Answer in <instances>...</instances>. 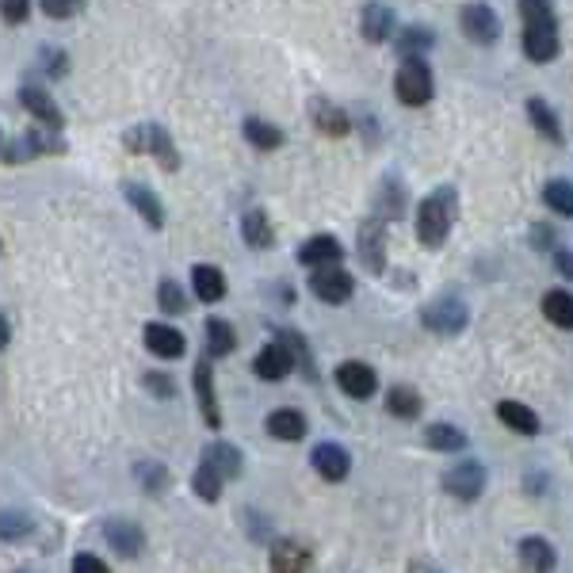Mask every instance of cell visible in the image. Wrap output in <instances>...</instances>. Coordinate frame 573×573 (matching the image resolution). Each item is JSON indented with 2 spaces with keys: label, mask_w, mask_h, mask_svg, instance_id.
Instances as JSON below:
<instances>
[{
  "label": "cell",
  "mask_w": 573,
  "mask_h": 573,
  "mask_svg": "<svg viewBox=\"0 0 573 573\" xmlns=\"http://www.w3.org/2000/svg\"><path fill=\"white\" fill-rule=\"evenodd\" d=\"M455 218H459V191L451 188V184H444V188H436L417 207V241L425 249H440L447 237H451Z\"/></svg>",
  "instance_id": "6da1fadb"
},
{
  "label": "cell",
  "mask_w": 573,
  "mask_h": 573,
  "mask_svg": "<svg viewBox=\"0 0 573 573\" xmlns=\"http://www.w3.org/2000/svg\"><path fill=\"white\" fill-rule=\"evenodd\" d=\"M524 16V54L531 62H554L558 58V20L551 0H520Z\"/></svg>",
  "instance_id": "7a4b0ae2"
},
{
  "label": "cell",
  "mask_w": 573,
  "mask_h": 573,
  "mask_svg": "<svg viewBox=\"0 0 573 573\" xmlns=\"http://www.w3.org/2000/svg\"><path fill=\"white\" fill-rule=\"evenodd\" d=\"M123 142H127L130 153H149V157H157V165H161L165 172L180 169V153H176V146H172V134L161 127V123L130 127Z\"/></svg>",
  "instance_id": "3957f363"
},
{
  "label": "cell",
  "mask_w": 573,
  "mask_h": 573,
  "mask_svg": "<svg viewBox=\"0 0 573 573\" xmlns=\"http://www.w3.org/2000/svg\"><path fill=\"white\" fill-rule=\"evenodd\" d=\"M394 92L405 107H425L436 92V81H432V69H428L425 58H405L398 65V77H394Z\"/></svg>",
  "instance_id": "277c9868"
},
{
  "label": "cell",
  "mask_w": 573,
  "mask_h": 573,
  "mask_svg": "<svg viewBox=\"0 0 573 573\" xmlns=\"http://www.w3.org/2000/svg\"><path fill=\"white\" fill-rule=\"evenodd\" d=\"M421 321H425V329L440 333V337H455V333H463V329H467L470 310H467V302H463V298L440 295L436 302H428L425 306Z\"/></svg>",
  "instance_id": "5b68a950"
},
{
  "label": "cell",
  "mask_w": 573,
  "mask_h": 573,
  "mask_svg": "<svg viewBox=\"0 0 573 573\" xmlns=\"http://www.w3.org/2000/svg\"><path fill=\"white\" fill-rule=\"evenodd\" d=\"M65 142L58 130H46V127H35L27 130L23 138H16L12 146L4 149V161L8 165H20V161H35V157H50V153H62Z\"/></svg>",
  "instance_id": "8992f818"
},
{
  "label": "cell",
  "mask_w": 573,
  "mask_h": 573,
  "mask_svg": "<svg viewBox=\"0 0 573 573\" xmlns=\"http://www.w3.org/2000/svg\"><path fill=\"white\" fill-rule=\"evenodd\" d=\"M444 489L455 497V501H478L482 493H486V467L482 463H474V459H467V463H455V467L444 470Z\"/></svg>",
  "instance_id": "52a82bcc"
},
{
  "label": "cell",
  "mask_w": 573,
  "mask_h": 573,
  "mask_svg": "<svg viewBox=\"0 0 573 573\" xmlns=\"http://www.w3.org/2000/svg\"><path fill=\"white\" fill-rule=\"evenodd\" d=\"M459 23H463V35H467L470 43L493 46L501 39V16L489 4H482V0H470L467 8H463V16H459Z\"/></svg>",
  "instance_id": "ba28073f"
},
{
  "label": "cell",
  "mask_w": 573,
  "mask_h": 573,
  "mask_svg": "<svg viewBox=\"0 0 573 573\" xmlns=\"http://www.w3.org/2000/svg\"><path fill=\"white\" fill-rule=\"evenodd\" d=\"M356 249H360L363 268H367L371 276H382V268H386V222H382L379 214L363 218L360 237H356Z\"/></svg>",
  "instance_id": "9c48e42d"
},
{
  "label": "cell",
  "mask_w": 573,
  "mask_h": 573,
  "mask_svg": "<svg viewBox=\"0 0 573 573\" xmlns=\"http://www.w3.org/2000/svg\"><path fill=\"white\" fill-rule=\"evenodd\" d=\"M310 291H314L321 302L340 306V302H348V298H352V291H356V279L348 276L340 264H333V268H314V276H310Z\"/></svg>",
  "instance_id": "30bf717a"
},
{
  "label": "cell",
  "mask_w": 573,
  "mask_h": 573,
  "mask_svg": "<svg viewBox=\"0 0 573 573\" xmlns=\"http://www.w3.org/2000/svg\"><path fill=\"white\" fill-rule=\"evenodd\" d=\"M253 371H256V379H264V382H283L295 371V356H291V348H287L283 340H272V344H264V348L256 352Z\"/></svg>",
  "instance_id": "8fae6325"
},
{
  "label": "cell",
  "mask_w": 573,
  "mask_h": 573,
  "mask_svg": "<svg viewBox=\"0 0 573 573\" xmlns=\"http://www.w3.org/2000/svg\"><path fill=\"white\" fill-rule=\"evenodd\" d=\"M337 386L348 394V398H356V402H367L375 390H379V375H375V367H367L360 360H344L337 367Z\"/></svg>",
  "instance_id": "7c38bea8"
},
{
  "label": "cell",
  "mask_w": 573,
  "mask_h": 573,
  "mask_svg": "<svg viewBox=\"0 0 573 573\" xmlns=\"http://www.w3.org/2000/svg\"><path fill=\"white\" fill-rule=\"evenodd\" d=\"M20 104L43 123L46 130H58L62 134L65 127V115H62V107L54 104V96L50 92H43V88H35V85H23L20 88Z\"/></svg>",
  "instance_id": "4fadbf2b"
},
{
  "label": "cell",
  "mask_w": 573,
  "mask_h": 573,
  "mask_svg": "<svg viewBox=\"0 0 573 573\" xmlns=\"http://www.w3.org/2000/svg\"><path fill=\"white\" fill-rule=\"evenodd\" d=\"M146 348L157 360H180L184 348H188V340H184L180 329H172L165 321H153V325H146Z\"/></svg>",
  "instance_id": "5bb4252c"
},
{
  "label": "cell",
  "mask_w": 573,
  "mask_h": 573,
  "mask_svg": "<svg viewBox=\"0 0 573 573\" xmlns=\"http://www.w3.org/2000/svg\"><path fill=\"white\" fill-rule=\"evenodd\" d=\"M516 558H520V570H524V573H554V566H558V554H554V547L547 543V539H539V535L520 539Z\"/></svg>",
  "instance_id": "9a60e30c"
},
{
  "label": "cell",
  "mask_w": 573,
  "mask_h": 573,
  "mask_svg": "<svg viewBox=\"0 0 573 573\" xmlns=\"http://www.w3.org/2000/svg\"><path fill=\"white\" fill-rule=\"evenodd\" d=\"M310 119H314V127H318L321 134H329V138H344V134L352 130L348 111L337 107L333 100H325V96H314V100H310Z\"/></svg>",
  "instance_id": "2e32d148"
},
{
  "label": "cell",
  "mask_w": 573,
  "mask_h": 573,
  "mask_svg": "<svg viewBox=\"0 0 573 573\" xmlns=\"http://www.w3.org/2000/svg\"><path fill=\"white\" fill-rule=\"evenodd\" d=\"M310 463H314V470H318L325 482H344L348 470H352V455L340 444H318L314 455H310Z\"/></svg>",
  "instance_id": "e0dca14e"
},
{
  "label": "cell",
  "mask_w": 573,
  "mask_h": 573,
  "mask_svg": "<svg viewBox=\"0 0 573 573\" xmlns=\"http://www.w3.org/2000/svg\"><path fill=\"white\" fill-rule=\"evenodd\" d=\"M195 398H199V413L211 428H222V413H218V394H214V371L211 360L195 363Z\"/></svg>",
  "instance_id": "ac0fdd59"
},
{
  "label": "cell",
  "mask_w": 573,
  "mask_h": 573,
  "mask_svg": "<svg viewBox=\"0 0 573 573\" xmlns=\"http://www.w3.org/2000/svg\"><path fill=\"white\" fill-rule=\"evenodd\" d=\"M264 428H268V436L279 440V444H298V440L306 436V417H302L298 409H291V405H283V409H272V413H268Z\"/></svg>",
  "instance_id": "d6986e66"
},
{
  "label": "cell",
  "mask_w": 573,
  "mask_h": 573,
  "mask_svg": "<svg viewBox=\"0 0 573 573\" xmlns=\"http://www.w3.org/2000/svg\"><path fill=\"white\" fill-rule=\"evenodd\" d=\"M340 256H344V249H340V241L333 234L310 237V241L298 249V260H302L306 268H333V264H340Z\"/></svg>",
  "instance_id": "ffe728a7"
},
{
  "label": "cell",
  "mask_w": 573,
  "mask_h": 573,
  "mask_svg": "<svg viewBox=\"0 0 573 573\" xmlns=\"http://www.w3.org/2000/svg\"><path fill=\"white\" fill-rule=\"evenodd\" d=\"M199 463H207L211 470L222 474V482H230V478H241V470H245V459H241V451L234 444H226V440H214L207 451H203V459Z\"/></svg>",
  "instance_id": "44dd1931"
},
{
  "label": "cell",
  "mask_w": 573,
  "mask_h": 573,
  "mask_svg": "<svg viewBox=\"0 0 573 573\" xmlns=\"http://www.w3.org/2000/svg\"><path fill=\"white\" fill-rule=\"evenodd\" d=\"M107 543H111V551L119 554V558H138L142 547H146V535L130 520H111L107 524Z\"/></svg>",
  "instance_id": "7402d4cb"
},
{
  "label": "cell",
  "mask_w": 573,
  "mask_h": 573,
  "mask_svg": "<svg viewBox=\"0 0 573 573\" xmlns=\"http://www.w3.org/2000/svg\"><path fill=\"white\" fill-rule=\"evenodd\" d=\"M310 570V547L298 539H279L272 547V573H306Z\"/></svg>",
  "instance_id": "603a6c76"
},
{
  "label": "cell",
  "mask_w": 573,
  "mask_h": 573,
  "mask_svg": "<svg viewBox=\"0 0 573 573\" xmlns=\"http://www.w3.org/2000/svg\"><path fill=\"white\" fill-rule=\"evenodd\" d=\"M360 31L367 43H386V39L394 35V12H390L382 0H371L360 16Z\"/></svg>",
  "instance_id": "cb8c5ba5"
},
{
  "label": "cell",
  "mask_w": 573,
  "mask_h": 573,
  "mask_svg": "<svg viewBox=\"0 0 573 573\" xmlns=\"http://www.w3.org/2000/svg\"><path fill=\"white\" fill-rule=\"evenodd\" d=\"M123 191H127L130 207L146 218L149 230H165V207H161V199L153 191L142 188V184H123Z\"/></svg>",
  "instance_id": "d4e9b609"
},
{
  "label": "cell",
  "mask_w": 573,
  "mask_h": 573,
  "mask_svg": "<svg viewBox=\"0 0 573 573\" xmlns=\"http://www.w3.org/2000/svg\"><path fill=\"white\" fill-rule=\"evenodd\" d=\"M191 287L199 302H222L226 298V276L214 264H195L191 268Z\"/></svg>",
  "instance_id": "484cf974"
},
{
  "label": "cell",
  "mask_w": 573,
  "mask_h": 573,
  "mask_svg": "<svg viewBox=\"0 0 573 573\" xmlns=\"http://www.w3.org/2000/svg\"><path fill=\"white\" fill-rule=\"evenodd\" d=\"M497 417H501V425L520 432V436H535L543 428L539 417H535V409H528L524 402H497Z\"/></svg>",
  "instance_id": "4316f807"
},
{
  "label": "cell",
  "mask_w": 573,
  "mask_h": 573,
  "mask_svg": "<svg viewBox=\"0 0 573 573\" xmlns=\"http://www.w3.org/2000/svg\"><path fill=\"white\" fill-rule=\"evenodd\" d=\"M241 237H245L249 249H260V253L276 245V230H272V222H268L264 211H249L241 218Z\"/></svg>",
  "instance_id": "83f0119b"
},
{
  "label": "cell",
  "mask_w": 573,
  "mask_h": 573,
  "mask_svg": "<svg viewBox=\"0 0 573 573\" xmlns=\"http://www.w3.org/2000/svg\"><path fill=\"white\" fill-rule=\"evenodd\" d=\"M528 119H531V127L539 130L547 142H554V146H562V123H558V115L551 111V104L547 100H539V96H531L528 100Z\"/></svg>",
  "instance_id": "f1b7e54d"
},
{
  "label": "cell",
  "mask_w": 573,
  "mask_h": 573,
  "mask_svg": "<svg viewBox=\"0 0 573 573\" xmlns=\"http://www.w3.org/2000/svg\"><path fill=\"white\" fill-rule=\"evenodd\" d=\"M543 318L558 329H573V291H562V287L547 291L543 295Z\"/></svg>",
  "instance_id": "f546056e"
},
{
  "label": "cell",
  "mask_w": 573,
  "mask_h": 573,
  "mask_svg": "<svg viewBox=\"0 0 573 573\" xmlns=\"http://www.w3.org/2000/svg\"><path fill=\"white\" fill-rule=\"evenodd\" d=\"M421 394L413 390V386H394L390 394H386V413L390 417H402V421H413V417H421Z\"/></svg>",
  "instance_id": "4dcf8cb0"
},
{
  "label": "cell",
  "mask_w": 573,
  "mask_h": 573,
  "mask_svg": "<svg viewBox=\"0 0 573 573\" xmlns=\"http://www.w3.org/2000/svg\"><path fill=\"white\" fill-rule=\"evenodd\" d=\"M237 348V333L230 321L222 318H207V352H211L214 360H222V356H230Z\"/></svg>",
  "instance_id": "1f68e13d"
},
{
  "label": "cell",
  "mask_w": 573,
  "mask_h": 573,
  "mask_svg": "<svg viewBox=\"0 0 573 573\" xmlns=\"http://www.w3.org/2000/svg\"><path fill=\"white\" fill-rule=\"evenodd\" d=\"M425 444L432 447V451H463V447H467V432L440 421V425L425 428Z\"/></svg>",
  "instance_id": "d6a6232c"
},
{
  "label": "cell",
  "mask_w": 573,
  "mask_h": 573,
  "mask_svg": "<svg viewBox=\"0 0 573 573\" xmlns=\"http://www.w3.org/2000/svg\"><path fill=\"white\" fill-rule=\"evenodd\" d=\"M245 138L256 149H279L283 146V130L276 123H264V119H245Z\"/></svg>",
  "instance_id": "836d02e7"
},
{
  "label": "cell",
  "mask_w": 573,
  "mask_h": 573,
  "mask_svg": "<svg viewBox=\"0 0 573 573\" xmlns=\"http://www.w3.org/2000/svg\"><path fill=\"white\" fill-rule=\"evenodd\" d=\"M543 203H547L554 214L573 218V184L570 180H551V184L543 188Z\"/></svg>",
  "instance_id": "e575fe53"
},
{
  "label": "cell",
  "mask_w": 573,
  "mask_h": 573,
  "mask_svg": "<svg viewBox=\"0 0 573 573\" xmlns=\"http://www.w3.org/2000/svg\"><path fill=\"white\" fill-rule=\"evenodd\" d=\"M222 486H226V482H222V474H218V470H211L207 463H199L195 478H191V489H195V493H199L207 505H214V501L222 497Z\"/></svg>",
  "instance_id": "d590c367"
},
{
  "label": "cell",
  "mask_w": 573,
  "mask_h": 573,
  "mask_svg": "<svg viewBox=\"0 0 573 573\" xmlns=\"http://www.w3.org/2000/svg\"><path fill=\"white\" fill-rule=\"evenodd\" d=\"M31 528H35V524H31V516H27V512H0V539H4V543H20V539H27V535H31Z\"/></svg>",
  "instance_id": "8d00e7d4"
},
{
  "label": "cell",
  "mask_w": 573,
  "mask_h": 573,
  "mask_svg": "<svg viewBox=\"0 0 573 573\" xmlns=\"http://www.w3.org/2000/svg\"><path fill=\"white\" fill-rule=\"evenodd\" d=\"M432 43H436V35L428 27H409V31H402V39H398V50H402L405 58H421L425 50H432Z\"/></svg>",
  "instance_id": "74e56055"
},
{
  "label": "cell",
  "mask_w": 573,
  "mask_h": 573,
  "mask_svg": "<svg viewBox=\"0 0 573 573\" xmlns=\"http://www.w3.org/2000/svg\"><path fill=\"white\" fill-rule=\"evenodd\" d=\"M157 302H161V310H165V314H184V310H188V295H184V287H180L176 279H161V287H157Z\"/></svg>",
  "instance_id": "f35d334b"
},
{
  "label": "cell",
  "mask_w": 573,
  "mask_h": 573,
  "mask_svg": "<svg viewBox=\"0 0 573 573\" xmlns=\"http://www.w3.org/2000/svg\"><path fill=\"white\" fill-rule=\"evenodd\" d=\"M402 211H405L402 184L386 180V184H382V199H379V218H382V222H390V218H402Z\"/></svg>",
  "instance_id": "ab89813d"
},
{
  "label": "cell",
  "mask_w": 573,
  "mask_h": 573,
  "mask_svg": "<svg viewBox=\"0 0 573 573\" xmlns=\"http://www.w3.org/2000/svg\"><path fill=\"white\" fill-rule=\"evenodd\" d=\"M138 482L149 493H165V486L172 482V474L161 463H138Z\"/></svg>",
  "instance_id": "60d3db41"
},
{
  "label": "cell",
  "mask_w": 573,
  "mask_h": 573,
  "mask_svg": "<svg viewBox=\"0 0 573 573\" xmlns=\"http://www.w3.org/2000/svg\"><path fill=\"white\" fill-rule=\"evenodd\" d=\"M39 4H43V12L50 20H73L85 8V0H39Z\"/></svg>",
  "instance_id": "b9f144b4"
},
{
  "label": "cell",
  "mask_w": 573,
  "mask_h": 573,
  "mask_svg": "<svg viewBox=\"0 0 573 573\" xmlns=\"http://www.w3.org/2000/svg\"><path fill=\"white\" fill-rule=\"evenodd\" d=\"M142 382H146L149 394H157V398H176V382H172L169 375H161V371H149V375H142Z\"/></svg>",
  "instance_id": "7bdbcfd3"
},
{
  "label": "cell",
  "mask_w": 573,
  "mask_h": 573,
  "mask_svg": "<svg viewBox=\"0 0 573 573\" xmlns=\"http://www.w3.org/2000/svg\"><path fill=\"white\" fill-rule=\"evenodd\" d=\"M0 16L4 23H23L31 16V0H0Z\"/></svg>",
  "instance_id": "ee69618b"
},
{
  "label": "cell",
  "mask_w": 573,
  "mask_h": 573,
  "mask_svg": "<svg viewBox=\"0 0 573 573\" xmlns=\"http://www.w3.org/2000/svg\"><path fill=\"white\" fill-rule=\"evenodd\" d=\"M43 69L50 77H65V69H69V58H65L58 46H46L43 50Z\"/></svg>",
  "instance_id": "f6af8a7d"
},
{
  "label": "cell",
  "mask_w": 573,
  "mask_h": 573,
  "mask_svg": "<svg viewBox=\"0 0 573 573\" xmlns=\"http://www.w3.org/2000/svg\"><path fill=\"white\" fill-rule=\"evenodd\" d=\"M73 573H111V570H107L104 558H96V554H77L73 558Z\"/></svg>",
  "instance_id": "bcb514c9"
},
{
  "label": "cell",
  "mask_w": 573,
  "mask_h": 573,
  "mask_svg": "<svg viewBox=\"0 0 573 573\" xmlns=\"http://www.w3.org/2000/svg\"><path fill=\"white\" fill-rule=\"evenodd\" d=\"M554 264H558L562 276L573 279V249H558V253H554Z\"/></svg>",
  "instance_id": "7dc6e473"
},
{
  "label": "cell",
  "mask_w": 573,
  "mask_h": 573,
  "mask_svg": "<svg viewBox=\"0 0 573 573\" xmlns=\"http://www.w3.org/2000/svg\"><path fill=\"white\" fill-rule=\"evenodd\" d=\"M554 241H558L554 230H547V226H539V230H535V245H539V249H547V245H554Z\"/></svg>",
  "instance_id": "c3c4849f"
},
{
  "label": "cell",
  "mask_w": 573,
  "mask_h": 573,
  "mask_svg": "<svg viewBox=\"0 0 573 573\" xmlns=\"http://www.w3.org/2000/svg\"><path fill=\"white\" fill-rule=\"evenodd\" d=\"M8 340H12V325H8V321L0 318V352L8 348Z\"/></svg>",
  "instance_id": "681fc988"
},
{
  "label": "cell",
  "mask_w": 573,
  "mask_h": 573,
  "mask_svg": "<svg viewBox=\"0 0 573 573\" xmlns=\"http://www.w3.org/2000/svg\"><path fill=\"white\" fill-rule=\"evenodd\" d=\"M409 573H440V570H436V566H428V562H413Z\"/></svg>",
  "instance_id": "f907efd6"
},
{
  "label": "cell",
  "mask_w": 573,
  "mask_h": 573,
  "mask_svg": "<svg viewBox=\"0 0 573 573\" xmlns=\"http://www.w3.org/2000/svg\"><path fill=\"white\" fill-rule=\"evenodd\" d=\"M16 573H35V570H16Z\"/></svg>",
  "instance_id": "816d5d0a"
},
{
  "label": "cell",
  "mask_w": 573,
  "mask_h": 573,
  "mask_svg": "<svg viewBox=\"0 0 573 573\" xmlns=\"http://www.w3.org/2000/svg\"><path fill=\"white\" fill-rule=\"evenodd\" d=\"M0 146H4V134H0Z\"/></svg>",
  "instance_id": "f5cc1de1"
}]
</instances>
